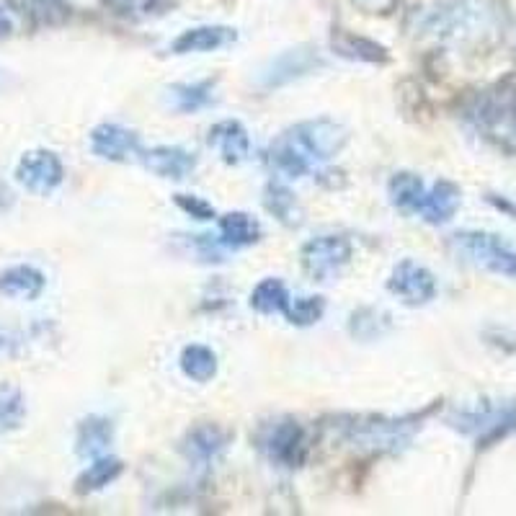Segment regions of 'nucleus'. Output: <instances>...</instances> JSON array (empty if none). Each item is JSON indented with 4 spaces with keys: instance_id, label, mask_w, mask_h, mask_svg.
<instances>
[{
    "instance_id": "3",
    "label": "nucleus",
    "mask_w": 516,
    "mask_h": 516,
    "mask_svg": "<svg viewBox=\"0 0 516 516\" xmlns=\"http://www.w3.org/2000/svg\"><path fill=\"white\" fill-rule=\"evenodd\" d=\"M473 119L478 129L501 148L516 150V91L501 88L478 101V109L473 111Z\"/></svg>"
},
{
    "instance_id": "5",
    "label": "nucleus",
    "mask_w": 516,
    "mask_h": 516,
    "mask_svg": "<svg viewBox=\"0 0 516 516\" xmlns=\"http://www.w3.org/2000/svg\"><path fill=\"white\" fill-rule=\"evenodd\" d=\"M387 289L400 302L418 308V305H429L437 297V279H434V274L426 266L406 258V261H400L393 269V274L387 279Z\"/></svg>"
},
{
    "instance_id": "15",
    "label": "nucleus",
    "mask_w": 516,
    "mask_h": 516,
    "mask_svg": "<svg viewBox=\"0 0 516 516\" xmlns=\"http://www.w3.org/2000/svg\"><path fill=\"white\" fill-rule=\"evenodd\" d=\"M111 437H114V429H111V421L99 416L86 418L83 424L78 426V455L80 457H104L106 449H109Z\"/></svg>"
},
{
    "instance_id": "7",
    "label": "nucleus",
    "mask_w": 516,
    "mask_h": 516,
    "mask_svg": "<svg viewBox=\"0 0 516 516\" xmlns=\"http://www.w3.org/2000/svg\"><path fill=\"white\" fill-rule=\"evenodd\" d=\"M261 449L271 462L282 467H297L305 460L308 439H305V431L297 421H279V424L266 429V434L261 437Z\"/></svg>"
},
{
    "instance_id": "29",
    "label": "nucleus",
    "mask_w": 516,
    "mask_h": 516,
    "mask_svg": "<svg viewBox=\"0 0 516 516\" xmlns=\"http://www.w3.org/2000/svg\"><path fill=\"white\" fill-rule=\"evenodd\" d=\"M13 31V19L11 13H8V8L0 3V37H8Z\"/></svg>"
},
{
    "instance_id": "25",
    "label": "nucleus",
    "mask_w": 516,
    "mask_h": 516,
    "mask_svg": "<svg viewBox=\"0 0 516 516\" xmlns=\"http://www.w3.org/2000/svg\"><path fill=\"white\" fill-rule=\"evenodd\" d=\"M323 313H326L323 297H289V305L284 310L289 323H295V326H313L323 318Z\"/></svg>"
},
{
    "instance_id": "20",
    "label": "nucleus",
    "mask_w": 516,
    "mask_h": 516,
    "mask_svg": "<svg viewBox=\"0 0 516 516\" xmlns=\"http://www.w3.org/2000/svg\"><path fill=\"white\" fill-rule=\"evenodd\" d=\"M264 204L271 215L277 217L279 222H284V225H300L302 220L300 204H297L295 194H292L284 184L271 181V184L264 189Z\"/></svg>"
},
{
    "instance_id": "28",
    "label": "nucleus",
    "mask_w": 516,
    "mask_h": 516,
    "mask_svg": "<svg viewBox=\"0 0 516 516\" xmlns=\"http://www.w3.org/2000/svg\"><path fill=\"white\" fill-rule=\"evenodd\" d=\"M16 349H19V336L11 328L0 326V357H8Z\"/></svg>"
},
{
    "instance_id": "11",
    "label": "nucleus",
    "mask_w": 516,
    "mask_h": 516,
    "mask_svg": "<svg viewBox=\"0 0 516 516\" xmlns=\"http://www.w3.org/2000/svg\"><path fill=\"white\" fill-rule=\"evenodd\" d=\"M209 148H215L220 158L230 166H238L251 153V137L248 129L238 122V119H222L215 127L209 129Z\"/></svg>"
},
{
    "instance_id": "23",
    "label": "nucleus",
    "mask_w": 516,
    "mask_h": 516,
    "mask_svg": "<svg viewBox=\"0 0 516 516\" xmlns=\"http://www.w3.org/2000/svg\"><path fill=\"white\" fill-rule=\"evenodd\" d=\"M26 418V400L19 387L0 385V434L21 429Z\"/></svg>"
},
{
    "instance_id": "18",
    "label": "nucleus",
    "mask_w": 516,
    "mask_h": 516,
    "mask_svg": "<svg viewBox=\"0 0 516 516\" xmlns=\"http://www.w3.org/2000/svg\"><path fill=\"white\" fill-rule=\"evenodd\" d=\"M212 101V80H197V83H176L168 88V104L176 111H199Z\"/></svg>"
},
{
    "instance_id": "2",
    "label": "nucleus",
    "mask_w": 516,
    "mask_h": 516,
    "mask_svg": "<svg viewBox=\"0 0 516 516\" xmlns=\"http://www.w3.org/2000/svg\"><path fill=\"white\" fill-rule=\"evenodd\" d=\"M452 246L470 264L491 271V274L516 279V248H511L498 235L480 233V230H465V233H457L452 238Z\"/></svg>"
},
{
    "instance_id": "21",
    "label": "nucleus",
    "mask_w": 516,
    "mask_h": 516,
    "mask_svg": "<svg viewBox=\"0 0 516 516\" xmlns=\"http://www.w3.org/2000/svg\"><path fill=\"white\" fill-rule=\"evenodd\" d=\"M289 305V292L279 279H264L251 292V308L261 315L284 313Z\"/></svg>"
},
{
    "instance_id": "17",
    "label": "nucleus",
    "mask_w": 516,
    "mask_h": 516,
    "mask_svg": "<svg viewBox=\"0 0 516 516\" xmlns=\"http://www.w3.org/2000/svg\"><path fill=\"white\" fill-rule=\"evenodd\" d=\"M390 199L398 209L403 212H411V215H418V209H421V202H424V194H426V186L424 181L418 179L416 173H395L393 179H390Z\"/></svg>"
},
{
    "instance_id": "13",
    "label": "nucleus",
    "mask_w": 516,
    "mask_h": 516,
    "mask_svg": "<svg viewBox=\"0 0 516 516\" xmlns=\"http://www.w3.org/2000/svg\"><path fill=\"white\" fill-rule=\"evenodd\" d=\"M44 287H47V277L37 266H8L0 274V295L11 297V300H37Z\"/></svg>"
},
{
    "instance_id": "12",
    "label": "nucleus",
    "mask_w": 516,
    "mask_h": 516,
    "mask_svg": "<svg viewBox=\"0 0 516 516\" xmlns=\"http://www.w3.org/2000/svg\"><path fill=\"white\" fill-rule=\"evenodd\" d=\"M460 202H462L460 186L452 184V181H437L431 189H426L424 202H421L418 215L424 217L429 225H444V222H449L457 215Z\"/></svg>"
},
{
    "instance_id": "8",
    "label": "nucleus",
    "mask_w": 516,
    "mask_h": 516,
    "mask_svg": "<svg viewBox=\"0 0 516 516\" xmlns=\"http://www.w3.org/2000/svg\"><path fill=\"white\" fill-rule=\"evenodd\" d=\"M91 148L99 158L117 160V163L140 158L142 153L140 137L122 124H99L91 132Z\"/></svg>"
},
{
    "instance_id": "1",
    "label": "nucleus",
    "mask_w": 516,
    "mask_h": 516,
    "mask_svg": "<svg viewBox=\"0 0 516 516\" xmlns=\"http://www.w3.org/2000/svg\"><path fill=\"white\" fill-rule=\"evenodd\" d=\"M346 129L333 119L300 122L269 145V163L289 179H302L344 150Z\"/></svg>"
},
{
    "instance_id": "16",
    "label": "nucleus",
    "mask_w": 516,
    "mask_h": 516,
    "mask_svg": "<svg viewBox=\"0 0 516 516\" xmlns=\"http://www.w3.org/2000/svg\"><path fill=\"white\" fill-rule=\"evenodd\" d=\"M220 235L225 246H253L261 238V225L246 212H230V215L220 217Z\"/></svg>"
},
{
    "instance_id": "22",
    "label": "nucleus",
    "mask_w": 516,
    "mask_h": 516,
    "mask_svg": "<svg viewBox=\"0 0 516 516\" xmlns=\"http://www.w3.org/2000/svg\"><path fill=\"white\" fill-rule=\"evenodd\" d=\"M122 473V462L114 460V457H96L91 465L83 470V475L78 478V493H93V491H101L106 488L109 483L119 478Z\"/></svg>"
},
{
    "instance_id": "9",
    "label": "nucleus",
    "mask_w": 516,
    "mask_h": 516,
    "mask_svg": "<svg viewBox=\"0 0 516 516\" xmlns=\"http://www.w3.org/2000/svg\"><path fill=\"white\" fill-rule=\"evenodd\" d=\"M142 166L148 168L150 173L160 176V179L171 181H184L186 176H191V171L197 168V158L194 153L184 148H176V145H160L153 150H142L140 153Z\"/></svg>"
},
{
    "instance_id": "4",
    "label": "nucleus",
    "mask_w": 516,
    "mask_h": 516,
    "mask_svg": "<svg viewBox=\"0 0 516 516\" xmlns=\"http://www.w3.org/2000/svg\"><path fill=\"white\" fill-rule=\"evenodd\" d=\"M302 269L315 282H333L351 261V243L344 235H320L300 251Z\"/></svg>"
},
{
    "instance_id": "26",
    "label": "nucleus",
    "mask_w": 516,
    "mask_h": 516,
    "mask_svg": "<svg viewBox=\"0 0 516 516\" xmlns=\"http://www.w3.org/2000/svg\"><path fill=\"white\" fill-rule=\"evenodd\" d=\"M292 62V55H284L282 60L274 62V68H271V75L266 78V86H282V83H287V80L297 78V75L308 73L310 65H313V60H308V57L297 55L295 65H289Z\"/></svg>"
},
{
    "instance_id": "10",
    "label": "nucleus",
    "mask_w": 516,
    "mask_h": 516,
    "mask_svg": "<svg viewBox=\"0 0 516 516\" xmlns=\"http://www.w3.org/2000/svg\"><path fill=\"white\" fill-rule=\"evenodd\" d=\"M228 431L215 424H202L189 431L184 442V452L189 462L197 467H212L228 449Z\"/></svg>"
},
{
    "instance_id": "6",
    "label": "nucleus",
    "mask_w": 516,
    "mask_h": 516,
    "mask_svg": "<svg viewBox=\"0 0 516 516\" xmlns=\"http://www.w3.org/2000/svg\"><path fill=\"white\" fill-rule=\"evenodd\" d=\"M16 179L31 194H50L65 179V168L52 150H31L19 160Z\"/></svg>"
},
{
    "instance_id": "19",
    "label": "nucleus",
    "mask_w": 516,
    "mask_h": 516,
    "mask_svg": "<svg viewBox=\"0 0 516 516\" xmlns=\"http://www.w3.org/2000/svg\"><path fill=\"white\" fill-rule=\"evenodd\" d=\"M181 369L194 382H209L217 375V354L209 346L191 344L181 351Z\"/></svg>"
},
{
    "instance_id": "27",
    "label": "nucleus",
    "mask_w": 516,
    "mask_h": 516,
    "mask_svg": "<svg viewBox=\"0 0 516 516\" xmlns=\"http://www.w3.org/2000/svg\"><path fill=\"white\" fill-rule=\"evenodd\" d=\"M176 204L184 209L186 215L197 217V220H212L215 217V207L204 202L202 197H194V194H176Z\"/></svg>"
},
{
    "instance_id": "14",
    "label": "nucleus",
    "mask_w": 516,
    "mask_h": 516,
    "mask_svg": "<svg viewBox=\"0 0 516 516\" xmlns=\"http://www.w3.org/2000/svg\"><path fill=\"white\" fill-rule=\"evenodd\" d=\"M235 39V31L228 26H197V29L184 31L176 42L173 52L176 55H194V52H215L228 47Z\"/></svg>"
},
{
    "instance_id": "24",
    "label": "nucleus",
    "mask_w": 516,
    "mask_h": 516,
    "mask_svg": "<svg viewBox=\"0 0 516 516\" xmlns=\"http://www.w3.org/2000/svg\"><path fill=\"white\" fill-rule=\"evenodd\" d=\"M333 47L338 50V55L351 57V60H367V62L387 60L385 50H382L380 44L369 42V39H362V37H354V34H344L338 42L333 39Z\"/></svg>"
}]
</instances>
